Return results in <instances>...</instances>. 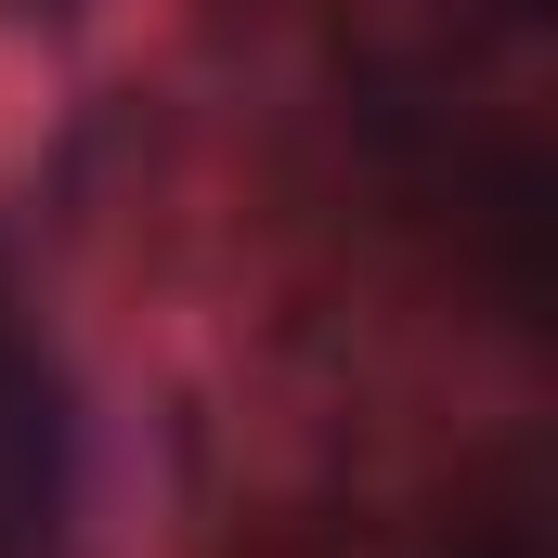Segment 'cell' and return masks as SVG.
<instances>
[{
    "mask_svg": "<svg viewBox=\"0 0 558 558\" xmlns=\"http://www.w3.org/2000/svg\"><path fill=\"white\" fill-rule=\"evenodd\" d=\"M39 507H52V377L13 338V299H0V533H26Z\"/></svg>",
    "mask_w": 558,
    "mask_h": 558,
    "instance_id": "6da1fadb",
    "label": "cell"
},
{
    "mask_svg": "<svg viewBox=\"0 0 558 558\" xmlns=\"http://www.w3.org/2000/svg\"><path fill=\"white\" fill-rule=\"evenodd\" d=\"M441 558H546V546H533V520H520V507H494V520H468Z\"/></svg>",
    "mask_w": 558,
    "mask_h": 558,
    "instance_id": "7a4b0ae2",
    "label": "cell"
}]
</instances>
